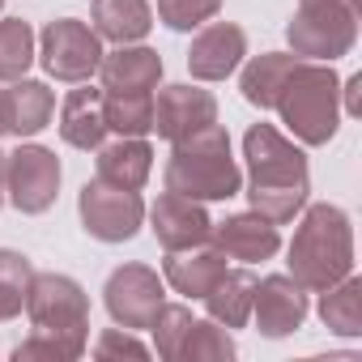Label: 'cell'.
Masks as SVG:
<instances>
[{
	"label": "cell",
	"mask_w": 362,
	"mask_h": 362,
	"mask_svg": "<svg viewBox=\"0 0 362 362\" xmlns=\"http://www.w3.org/2000/svg\"><path fill=\"white\" fill-rule=\"evenodd\" d=\"M35 64V30L22 18L0 22V81H18Z\"/></svg>",
	"instance_id": "obj_27"
},
{
	"label": "cell",
	"mask_w": 362,
	"mask_h": 362,
	"mask_svg": "<svg viewBox=\"0 0 362 362\" xmlns=\"http://www.w3.org/2000/svg\"><path fill=\"white\" fill-rule=\"evenodd\" d=\"M60 136L73 149H98L107 141V115H103V90L81 86L60 103Z\"/></svg>",
	"instance_id": "obj_19"
},
{
	"label": "cell",
	"mask_w": 362,
	"mask_h": 362,
	"mask_svg": "<svg viewBox=\"0 0 362 362\" xmlns=\"http://www.w3.org/2000/svg\"><path fill=\"white\" fill-rule=\"evenodd\" d=\"M149 230H153V239H158L166 252H179V247L209 243L214 222H209V214H205V201L166 192V197H158L153 209H149Z\"/></svg>",
	"instance_id": "obj_13"
},
{
	"label": "cell",
	"mask_w": 362,
	"mask_h": 362,
	"mask_svg": "<svg viewBox=\"0 0 362 362\" xmlns=\"http://www.w3.org/2000/svg\"><path fill=\"white\" fill-rule=\"evenodd\" d=\"M77 214H81V226H86L90 239H98V243H128L141 230V222H145V201H141V192L107 184V179L94 175L81 188Z\"/></svg>",
	"instance_id": "obj_7"
},
{
	"label": "cell",
	"mask_w": 362,
	"mask_h": 362,
	"mask_svg": "<svg viewBox=\"0 0 362 362\" xmlns=\"http://www.w3.org/2000/svg\"><path fill=\"white\" fill-rule=\"evenodd\" d=\"M5 197L22 214H47L60 197V158L43 145H18L5 153Z\"/></svg>",
	"instance_id": "obj_9"
},
{
	"label": "cell",
	"mask_w": 362,
	"mask_h": 362,
	"mask_svg": "<svg viewBox=\"0 0 362 362\" xmlns=\"http://www.w3.org/2000/svg\"><path fill=\"white\" fill-rule=\"evenodd\" d=\"M90 22H94L98 39L136 43V39L149 35L153 9H149V0H94V5H90Z\"/></svg>",
	"instance_id": "obj_21"
},
{
	"label": "cell",
	"mask_w": 362,
	"mask_h": 362,
	"mask_svg": "<svg viewBox=\"0 0 362 362\" xmlns=\"http://www.w3.org/2000/svg\"><path fill=\"white\" fill-rule=\"evenodd\" d=\"M192 328V311L184 303H162L149 320V332H153V349L166 358V362H179V349H184V337Z\"/></svg>",
	"instance_id": "obj_28"
},
{
	"label": "cell",
	"mask_w": 362,
	"mask_h": 362,
	"mask_svg": "<svg viewBox=\"0 0 362 362\" xmlns=\"http://www.w3.org/2000/svg\"><path fill=\"white\" fill-rule=\"evenodd\" d=\"M52 111H56V94L43 81L18 77L5 90V132L9 136H35V132H43L52 124Z\"/></svg>",
	"instance_id": "obj_20"
},
{
	"label": "cell",
	"mask_w": 362,
	"mask_h": 362,
	"mask_svg": "<svg viewBox=\"0 0 362 362\" xmlns=\"http://www.w3.org/2000/svg\"><path fill=\"white\" fill-rule=\"evenodd\" d=\"M0 205H5V153H0Z\"/></svg>",
	"instance_id": "obj_34"
},
{
	"label": "cell",
	"mask_w": 362,
	"mask_h": 362,
	"mask_svg": "<svg viewBox=\"0 0 362 362\" xmlns=\"http://www.w3.org/2000/svg\"><path fill=\"white\" fill-rule=\"evenodd\" d=\"M30 281H35V264H30V256L0 247V320L22 315L26 294H30Z\"/></svg>",
	"instance_id": "obj_26"
},
{
	"label": "cell",
	"mask_w": 362,
	"mask_h": 362,
	"mask_svg": "<svg viewBox=\"0 0 362 362\" xmlns=\"http://www.w3.org/2000/svg\"><path fill=\"white\" fill-rule=\"evenodd\" d=\"M354 273V226L337 205H311L290 243V277L303 290H328Z\"/></svg>",
	"instance_id": "obj_3"
},
{
	"label": "cell",
	"mask_w": 362,
	"mask_h": 362,
	"mask_svg": "<svg viewBox=\"0 0 362 362\" xmlns=\"http://www.w3.org/2000/svg\"><path fill=\"white\" fill-rule=\"evenodd\" d=\"M273 111H281V124L303 145H328L341 128V81H337L332 64L298 60L286 73Z\"/></svg>",
	"instance_id": "obj_4"
},
{
	"label": "cell",
	"mask_w": 362,
	"mask_h": 362,
	"mask_svg": "<svg viewBox=\"0 0 362 362\" xmlns=\"http://www.w3.org/2000/svg\"><path fill=\"white\" fill-rule=\"evenodd\" d=\"M0 136H5V90H0Z\"/></svg>",
	"instance_id": "obj_35"
},
{
	"label": "cell",
	"mask_w": 362,
	"mask_h": 362,
	"mask_svg": "<svg viewBox=\"0 0 362 362\" xmlns=\"http://www.w3.org/2000/svg\"><path fill=\"white\" fill-rule=\"evenodd\" d=\"M98 158V179H107V184H119V188H132L141 192L145 179L153 170V149L145 136H115V141H103L94 149Z\"/></svg>",
	"instance_id": "obj_18"
},
{
	"label": "cell",
	"mask_w": 362,
	"mask_h": 362,
	"mask_svg": "<svg viewBox=\"0 0 362 362\" xmlns=\"http://www.w3.org/2000/svg\"><path fill=\"white\" fill-rule=\"evenodd\" d=\"M243 188L239 162L230 158V136L226 128L209 124L192 136L170 141L166 158V192L192 197V201H230Z\"/></svg>",
	"instance_id": "obj_2"
},
{
	"label": "cell",
	"mask_w": 362,
	"mask_h": 362,
	"mask_svg": "<svg viewBox=\"0 0 362 362\" xmlns=\"http://www.w3.org/2000/svg\"><path fill=\"white\" fill-rule=\"evenodd\" d=\"M311 303H307V290L290 277V273H273L264 281H256V294H252V315H256V328L264 337H290L303 328Z\"/></svg>",
	"instance_id": "obj_12"
},
{
	"label": "cell",
	"mask_w": 362,
	"mask_h": 362,
	"mask_svg": "<svg viewBox=\"0 0 362 362\" xmlns=\"http://www.w3.org/2000/svg\"><path fill=\"white\" fill-rule=\"evenodd\" d=\"M294 64H298V56H286V52H264V56H256V60L243 69V77H239L243 98H247L252 107L269 111V107L277 103V90H281V81H286V73H290Z\"/></svg>",
	"instance_id": "obj_24"
},
{
	"label": "cell",
	"mask_w": 362,
	"mask_h": 362,
	"mask_svg": "<svg viewBox=\"0 0 362 362\" xmlns=\"http://www.w3.org/2000/svg\"><path fill=\"white\" fill-rule=\"evenodd\" d=\"M94 354H98V358H145L149 349L132 337V328H107V332L98 337Z\"/></svg>",
	"instance_id": "obj_32"
},
{
	"label": "cell",
	"mask_w": 362,
	"mask_h": 362,
	"mask_svg": "<svg viewBox=\"0 0 362 362\" xmlns=\"http://www.w3.org/2000/svg\"><path fill=\"white\" fill-rule=\"evenodd\" d=\"M286 39L298 60L332 64L349 56L358 39V0H298V9L286 26Z\"/></svg>",
	"instance_id": "obj_5"
},
{
	"label": "cell",
	"mask_w": 362,
	"mask_h": 362,
	"mask_svg": "<svg viewBox=\"0 0 362 362\" xmlns=\"http://www.w3.org/2000/svg\"><path fill=\"white\" fill-rule=\"evenodd\" d=\"M103 303L119 328H149L153 311L166 303V290H162V277L153 269L119 264L103 286Z\"/></svg>",
	"instance_id": "obj_10"
},
{
	"label": "cell",
	"mask_w": 362,
	"mask_h": 362,
	"mask_svg": "<svg viewBox=\"0 0 362 362\" xmlns=\"http://www.w3.org/2000/svg\"><path fill=\"white\" fill-rule=\"evenodd\" d=\"M98 77H103V94H153L162 81V56L149 47L119 43L115 52H103Z\"/></svg>",
	"instance_id": "obj_15"
},
{
	"label": "cell",
	"mask_w": 362,
	"mask_h": 362,
	"mask_svg": "<svg viewBox=\"0 0 362 362\" xmlns=\"http://www.w3.org/2000/svg\"><path fill=\"white\" fill-rule=\"evenodd\" d=\"M243 158H247V201L260 218L273 226L294 222V214L307 205L311 175H307V153L286 141L273 124H252L243 136Z\"/></svg>",
	"instance_id": "obj_1"
},
{
	"label": "cell",
	"mask_w": 362,
	"mask_h": 362,
	"mask_svg": "<svg viewBox=\"0 0 362 362\" xmlns=\"http://www.w3.org/2000/svg\"><path fill=\"white\" fill-rule=\"evenodd\" d=\"M252 294H256V273L252 269H226L201 303L209 307V320H218L222 328H243L252 320Z\"/></svg>",
	"instance_id": "obj_22"
},
{
	"label": "cell",
	"mask_w": 362,
	"mask_h": 362,
	"mask_svg": "<svg viewBox=\"0 0 362 362\" xmlns=\"http://www.w3.org/2000/svg\"><path fill=\"white\" fill-rule=\"evenodd\" d=\"M209 239H214V247H218V252H226L230 260H243V264L269 260V256L281 247L277 226H273L269 218H260L256 209H252V214H235V218L218 222V226L209 230Z\"/></svg>",
	"instance_id": "obj_16"
},
{
	"label": "cell",
	"mask_w": 362,
	"mask_h": 362,
	"mask_svg": "<svg viewBox=\"0 0 362 362\" xmlns=\"http://www.w3.org/2000/svg\"><path fill=\"white\" fill-rule=\"evenodd\" d=\"M222 9V0H158V18L170 30H201L205 22H214Z\"/></svg>",
	"instance_id": "obj_30"
},
{
	"label": "cell",
	"mask_w": 362,
	"mask_h": 362,
	"mask_svg": "<svg viewBox=\"0 0 362 362\" xmlns=\"http://www.w3.org/2000/svg\"><path fill=\"white\" fill-rule=\"evenodd\" d=\"M73 358H81V354L73 345L47 337V332H35V337L13 345V362H73Z\"/></svg>",
	"instance_id": "obj_31"
},
{
	"label": "cell",
	"mask_w": 362,
	"mask_h": 362,
	"mask_svg": "<svg viewBox=\"0 0 362 362\" xmlns=\"http://www.w3.org/2000/svg\"><path fill=\"white\" fill-rule=\"evenodd\" d=\"M320 320L337 337H358L362 332V281L349 273L337 286L320 290Z\"/></svg>",
	"instance_id": "obj_23"
},
{
	"label": "cell",
	"mask_w": 362,
	"mask_h": 362,
	"mask_svg": "<svg viewBox=\"0 0 362 362\" xmlns=\"http://www.w3.org/2000/svg\"><path fill=\"white\" fill-rule=\"evenodd\" d=\"M209 124H218V98L209 90L179 81V86H166L153 94V132L158 136L179 141V136H192Z\"/></svg>",
	"instance_id": "obj_11"
},
{
	"label": "cell",
	"mask_w": 362,
	"mask_h": 362,
	"mask_svg": "<svg viewBox=\"0 0 362 362\" xmlns=\"http://www.w3.org/2000/svg\"><path fill=\"white\" fill-rule=\"evenodd\" d=\"M39 60L56 81L81 86L103 64V39L94 35V26L77 22V18H56L39 35Z\"/></svg>",
	"instance_id": "obj_8"
},
{
	"label": "cell",
	"mask_w": 362,
	"mask_h": 362,
	"mask_svg": "<svg viewBox=\"0 0 362 362\" xmlns=\"http://www.w3.org/2000/svg\"><path fill=\"white\" fill-rule=\"evenodd\" d=\"M358 90H362V77L354 73V77L345 81V90H341V94H345V111H349V115H358Z\"/></svg>",
	"instance_id": "obj_33"
},
{
	"label": "cell",
	"mask_w": 362,
	"mask_h": 362,
	"mask_svg": "<svg viewBox=\"0 0 362 362\" xmlns=\"http://www.w3.org/2000/svg\"><path fill=\"white\" fill-rule=\"evenodd\" d=\"M107 132L115 136H145L153 132V94H103Z\"/></svg>",
	"instance_id": "obj_25"
},
{
	"label": "cell",
	"mask_w": 362,
	"mask_h": 362,
	"mask_svg": "<svg viewBox=\"0 0 362 362\" xmlns=\"http://www.w3.org/2000/svg\"><path fill=\"white\" fill-rule=\"evenodd\" d=\"M222 273H226V252L205 247V243L166 252V264H162V277L170 281L175 294H184V298H205Z\"/></svg>",
	"instance_id": "obj_17"
},
{
	"label": "cell",
	"mask_w": 362,
	"mask_h": 362,
	"mask_svg": "<svg viewBox=\"0 0 362 362\" xmlns=\"http://www.w3.org/2000/svg\"><path fill=\"white\" fill-rule=\"evenodd\" d=\"M0 9H5V0H0Z\"/></svg>",
	"instance_id": "obj_36"
},
{
	"label": "cell",
	"mask_w": 362,
	"mask_h": 362,
	"mask_svg": "<svg viewBox=\"0 0 362 362\" xmlns=\"http://www.w3.org/2000/svg\"><path fill=\"white\" fill-rule=\"evenodd\" d=\"M247 56V35L235 22H209L201 26V35L192 39L188 52V73L197 81H226Z\"/></svg>",
	"instance_id": "obj_14"
},
{
	"label": "cell",
	"mask_w": 362,
	"mask_h": 362,
	"mask_svg": "<svg viewBox=\"0 0 362 362\" xmlns=\"http://www.w3.org/2000/svg\"><path fill=\"white\" fill-rule=\"evenodd\" d=\"M201 358H235V337L218 320H192L179 362H201Z\"/></svg>",
	"instance_id": "obj_29"
},
{
	"label": "cell",
	"mask_w": 362,
	"mask_h": 362,
	"mask_svg": "<svg viewBox=\"0 0 362 362\" xmlns=\"http://www.w3.org/2000/svg\"><path fill=\"white\" fill-rule=\"evenodd\" d=\"M26 311L35 332H47L64 345H73L77 354L86 349V332H90V298L86 290L64 277V273H35L30 294H26Z\"/></svg>",
	"instance_id": "obj_6"
}]
</instances>
